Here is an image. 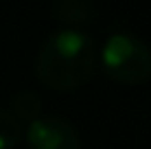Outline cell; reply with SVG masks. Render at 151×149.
Wrapping results in <instances>:
<instances>
[{
    "instance_id": "5b68a950",
    "label": "cell",
    "mask_w": 151,
    "mask_h": 149,
    "mask_svg": "<svg viewBox=\"0 0 151 149\" xmlns=\"http://www.w3.org/2000/svg\"><path fill=\"white\" fill-rule=\"evenodd\" d=\"M53 11L66 22H86L92 15V4L86 0H59L53 4Z\"/></svg>"
},
{
    "instance_id": "6da1fadb",
    "label": "cell",
    "mask_w": 151,
    "mask_h": 149,
    "mask_svg": "<svg viewBox=\"0 0 151 149\" xmlns=\"http://www.w3.org/2000/svg\"><path fill=\"white\" fill-rule=\"evenodd\" d=\"M96 50L86 31L61 29L42 46L37 57V75L55 90H75L90 79Z\"/></svg>"
},
{
    "instance_id": "7a4b0ae2",
    "label": "cell",
    "mask_w": 151,
    "mask_h": 149,
    "mask_svg": "<svg viewBox=\"0 0 151 149\" xmlns=\"http://www.w3.org/2000/svg\"><path fill=\"white\" fill-rule=\"evenodd\" d=\"M105 73L121 83L136 86L151 77V48L132 33H114L101 50Z\"/></svg>"
},
{
    "instance_id": "3957f363",
    "label": "cell",
    "mask_w": 151,
    "mask_h": 149,
    "mask_svg": "<svg viewBox=\"0 0 151 149\" xmlns=\"http://www.w3.org/2000/svg\"><path fill=\"white\" fill-rule=\"evenodd\" d=\"M29 149H81L79 132L57 116H40L27 130Z\"/></svg>"
},
{
    "instance_id": "8992f818",
    "label": "cell",
    "mask_w": 151,
    "mask_h": 149,
    "mask_svg": "<svg viewBox=\"0 0 151 149\" xmlns=\"http://www.w3.org/2000/svg\"><path fill=\"white\" fill-rule=\"evenodd\" d=\"M22 138V123L11 112L0 110V149H13Z\"/></svg>"
},
{
    "instance_id": "277c9868",
    "label": "cell",
    "mask_w": 151,
    "mask_h": 149,
    "mask_svg": "<svg viewBox=\"0 0 151 149\" xmlns=\"http://www.w3.org/2000/svg\"><path fill=\"white\" fill-rule=\"evenodd\" d=\"M40 112H42V101L35 92H18L11 101V114L18 119L20 123H33L40 119Z\"/></svg>"
}]
</instances>
